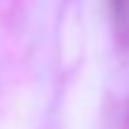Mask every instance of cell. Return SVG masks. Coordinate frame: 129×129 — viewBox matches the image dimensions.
Wrapping results in <instances>:
<instances>
[{
	"label": "cell",
	"mask_w": 129,
	"mask_h": 129,
	"mask_svg": "<svg viewBox=\"0 0 129 129\" xmlns=\"http://www.w3.org/2000/svg\"><path fill=\"white\" fill-rule=\"evenodd\" d=\"M112 7H115L117 17H127L129 12V0H112Z\"/></svg>",
	"instance_id": "obj_1"
}]
</instances>
